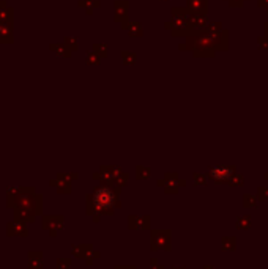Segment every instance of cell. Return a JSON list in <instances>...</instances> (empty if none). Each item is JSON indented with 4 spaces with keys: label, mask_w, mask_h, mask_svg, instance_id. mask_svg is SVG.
<instances>
[{
    "label": "cell",
    "mask_w": 268,
    "mask_h": 269,
    "mask_svg": "<svg viewBox=\"0 0 268 269\" xmlns=\"http://www.w3.org/2000/svg\"><path fill=\"white\" fill-rule=\"evenodd\" d=\"M49 50L54 52V54L60 58H71V55H73V52L68 49L63 43H51Z\"/></svg>",
    "instance_id": "10"
},
{
    "label": "cell",
    "mask_w": 268,
    "mask_h": 269,
    "mask_svg": "<svg viewBox=\"0 0 268 269\" xmlns=\"http://www.w3.org/2000/svg\"><path fill=\"white\" fill-rule=\"evenodd\" d=\"M188 22L191 24L193 30H202L209 24V17L207 14H188Z\"/></svg>",
    "instance_id": "8"
},
{
    "label": "cell",
    "mask_w": 268,
    "mask_h": 269,
    "mask_svg": "<svg viewBox=\"0 0 268 269\" xmlns=\"http://www.w3.org/2000/svg\"><path fill=\"white\" fill-rule=\"evenodd\" d=\"M224 2H227L230 8H243L246 2L249 0H224Z\"/></svg>",
    "instance_id": "19"
},
{
    "label": "cell",
    "mask_w": 268,
    "mask_h": 269,
    "mask_svg": "<svg viewBox=\"0 0 268 269\" xmlns=\"http://www.w3.org/2000/svg\"><path fill=\"white\" fill-rule=\"evenodd\" d=\"M186 10L189 14H207L209 0H186Z\"/></svg>",
    "instance_id": "6"
},
{
    "label": "cell",
    "mask_w": 268,
    "mask_h": 269,
    "mask_svg": "<svg viewBox=\"0 0 268 269\" xmlns=\"http://www.w3.org/2000/svg\"><path fill=\"white\" fill-rule=\"evenodd\" d=\"M118 206H120L118 187L105 184L93 189V192L87 202V213L98 218V216L112 214Z\"/></svg>",
    "instance_id": "1"
},
{
    "label": "cell",
    "mask_w": 268,
    "mask_h": 269,
    "mask_svg": "<svg viewBox=\"0 0 268 269\" xmlns=\"http://www.w3.org/2000/svg\"><path fill=\"white\" fill-rule=\"evenodd\" d=\"M186 50H191L196 58H213L216 50L204 30H191L185 37Z\"/></svg>",
    "instance_id": "2"
},
{
    "label": "cell",
    "mask_w": 268,
    "mask_h": 269,
    "mask_svg": "<svg viewBox=\"0 0 268 269\" xmlns=\"http://www.w3.org/2000/svg\"><path fill=\"white\" fill-rule=\"evenodd\" d=\"M126 32L131 38H141L144 37V25L139 21H129Z\"/></svg>",
    "instance_id": "11"
},
{
    "label": "cell",
    "mask_w": 268,
    "mask_h": 269,
    "mask_svg": "<svg viewBox=\"0 0 268 269\" xmlns=\"http://www.w3.org/2000/svg\"><path fill=\"white\" fill-rule=\"evenodd\" d=\"M222 29H224V27H222V24H221V22H209L204 30H207V32H219V30H222Z\"/></svg>",
    "instance_id": "18"
},
{
    "label": "cell",
    "mask_w": 268,
    "mask_h": 269,
    "mask_svg": "<svg viewBox=\"0 0 268 269\" xmlns=\"http://www.w3.org/2000/svg\"><path fill=\"white\" fill-rule=\"evenodd\" d=\"M14 41L13 22H0V45H11Z\"/></svg>",
    "instance_id": "7"
},
{
    "label": "cell",
    "mask_w": 268,
    "mask_h": 269,
    "mask_svg": "<svg viewBox=\"0 0 268 269\" xmlns=\"http://www.w3.org/2000/svg\"><path fill=\"white\" fill-rule=\"evenodd\" d=\"M193 30L191 24L188 22V16H174L170 19V35L174 38L186 37Z\"/></svg>",
    "instance_id": "4"
},
{
    "label": "cell",
    "mask_w": 268,
    "mask_h": 269,
    "mask_svg": "<svg viewBox=\"0 0 268 269\" xmlns=\"http://www.w3.org/2000/svg\"><path fill=\"white\" fill-rule=\"evenodd\" d=\"M170 14L174 17V16H188L189 13L185 6H174V8H170Z\"/></svg>",
    "instance_id": "17"
},
{
    "label": "cell",
    "mask_w": 268,
    "mask_h": 269,
    "mask_svg": "<svg viewBox=\"0 0 268 269\" xmlns=\"http://www.w3.org/2000/svg\"><path fill=\"white\" fill-rule=\"evenodd\" d=\"M114 10V21L120 24V29L126 30L129 24V2L128 0H115Z\"/></svg>",
    "instance_id": "3"
},
{
    "label": "cell",
    "mask_w": 268,
    "mask_h": 269,
    "mask_svg": "<svg viewBox=\"0 0 268 269\" xmlns=\"http://www.w3.org/2000/svg\"><path fill=\"white\" fill-rule=\"evenodd\" d=\"M85 63H87L89 66L90 65L92 66H98V65H101V58L97 54H93L92 50H87V52H85Z\"/></svg>",
    "instance_id": "15"
},
{
    "label": "cell",
    "mask_w": 268,
    "mask_h": 269,
    "mask_svg": "<svg viewBox=\"0 0 268 269\" xmlns=\"http://www.w3.org/2000/svg\"><path fill=\"white\" fill-rule=\"evenodd\" d=\"M265 10H267V14H268V5H267V8H265Z\"/></svg>",
    "instance_id": "25"
},
{
    "label": "cell",
    "mask_w": 268,
    "mask_h": 269,
    "mask_svg": "<svg viewBox=\"0 0 268 269\" xmlns=\"http://www.w3.org/2000/svg\"><path fill=\"white\" fill-rule=\"evenodd\" d=\"M210 175L214 181H218V183H221V181H227L232 178L233 175V167H227V166H214L210 169Z\"/></svg>",
    "instance_id": "5"
},
{
    "label": "cell",
    "mask_w": 268,
    "mask_h": 269,
    "mask_svg": "<svg viewBox=\"0 0 268 269\" xmlns=\"http://www.w3.org/2000/svg\"><path fill=\"white\" fill-rule=\"evenodd\" d=\"M92 52H93V54H97L101 60L107 58V55H109V49H107L106 43H93V45H92Z\"/></svg>",
    "instance_id": "13"
},
{
    "label": "cell",
    "mask_w": 268,
    "mask_h": 269,
    "mask_svg": "<svg viewBox=\"0 0 268 269\" xmlns=\"http://www.w3.org/2000/svg\"><path fill=\"white\" fill-rule=\"evenodd\" d=\"M117 269H134L133 266H129V268H117Z\"/></svg>",
    "instance_id": "23"
},
{
    "label": "cell",
    "mask_w": 268,
    "mask_h": 269,
    "mask_svg": "<svg viewBox=\"0 0 268 269\" xmlns=\"http://www.w3.org/2000/svg\"><path fill=\"white\" fill-rule=\"evenodd\" d=\"M120 57H122V62L125 66H128V65L133 66L137 62V55L134 54V52H129V50H122L120 52Z\"/></svg>",
    "instance_id": "14"
},
{
    "label": "cell",
    "mask_w": 268,
    "mask_h": 269,
    "mask_svg": "<svg viewBox=\"0 0 268 269\" xmlns=\"http://www.w3.org/2000/svg\"><path fill=\"white\" fill-rule=\"evenodd\" d=\"M178 49H180V50H186V45H185V43H180Z\"/></svg>",
    "instance_id": "22"
},
{
    "label": "cell",
    "mask_w": 268,
    "mask_h": 269,
    "mask_svg": "<svg viewBox=\"0 0 268 269\" xmlns=\"http://www.w3.org/2000/svg\"><path fill=\"white\" fill-rule=\"evenodd\" d=\"M257 45H259V49L268 50V40L265 37H259L257 38Z\"/></svg>",
    "instance_id": "20"
},
{
    "label": "cell",
    "mask_w": 268,
    "mask_h": 269,
    "mask_svg": "<svg viewBox=\"0 0 268 269\" xmlns=\"http://www.w3.org/2000/svg\"><path fill=\"white\" fill-rule=\"evenodd\" d=\"M14 10L8 5L6 0H0V22H13Z\"/></svg>",
    "instance_id": "9"
},
{
    "label": "cell",
    "mask_w": 268,
    "mask_h": 269,
    "mask_svg": "<svg viewBox=\"0 0 268 269\" xmlns=\"http://www.w3.org/2000/svg\"><path fill=\"white\" fill-rule=\"evenodd\" d=\"M264 37L268 40V22H265V24H264Z\"/></svg>",
    "instance_id": "21"
},
{
    "label": "cell",
    "mask_w": 268,
    "mask_h": 269,
    "mask_svg": "<svg viewBox=\"0 0 268 269\" xmlns=\"http://www.w3.org/2000/svg\"><path fill=\"white\" fill-rule=\"evenodd\" d=\"M77 5H79L81 8H84L85 14L92 16L93 14V10H97V8L101 6V2H100V0H81V2L77 3Z\"/></svg>",
    "instance_id": "12"
},
{
    "label": "cell",
    "mask_w": 268,
    "mask_h": 269,
    "mask_svg": "<svg viewBox=\"0 0 268 269\" xmlns=\"http://www.w3.org/2000/svg\"><path fill=\"white\" fill-rule=\"evenodd\" d=\"M63 45L70 49L71 52H74V50H79V40L77 38H74V37H65V40L62 41Z\"/></svg>",
    "instance_id": "16"
},
{
    "label": "cell",
    "mask_w": 268,
    "mask_h": 269,
    "mask_svg": "<svg viewBox=\"0 0 268 269\" xmlns=\"http://www.w3.org/2000/svg\"><path fill=\"white\" fill-rule=\"evenodd\" d=\"M160 2H169V0H160Z\"/></svg>",
    "instance_id": "24"
}]
</instances>
